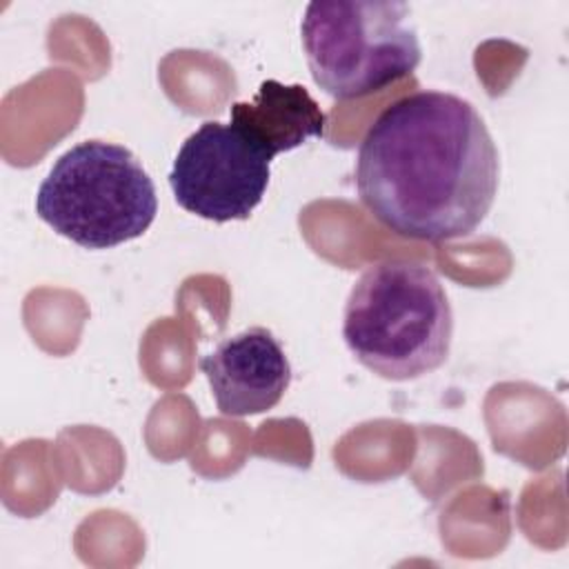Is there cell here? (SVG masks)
<instances>
[{"label":"cell","mask_w":569,"mask_h":569,"mask_svg":"<svg viewBox=\"0 0 569 569\" xmlns=\"http://www.w3.org/2000/svg\"><path fill=\"white\" fill-rule=\"evenodd\" d=\"M271 156L233 122H202L178 149L169 184L176 202L204 220H247L260 204Z\"/></svg>","instance_id":"cell-5"},{"label":"cell","mask_w":569,"mask_h":569,"mask_svg":"<svg viewBox=\"0 0 569 569\" xmlns=\"http://www.w3.org/2000/svg\"><path fill=\"white\" fill-rule=\"evenodd\" d=\"M398 0H313L300 33L313 82L338 100H358L411 76L422 51Z\"/></svg>","instance_id":"cell-4"},{"label":"cell","mask_w":569,"mask_h":569,"mask_svg":"<svg viewBox=\"0 0 569 569\" xmlns=\"http://www.w3.org/2000/svg\"><path fill=\"white\" fill-rule=\"evenodd\" d=\"M500 178L498 149L476 107L445 91H413L385 107L356 156L365 209L389 231L427 242L473 233Z\"/></svg>","instance_id":"cell-1"},{"label":"cell","mask_w":569,"mask_h":569,"mask_svg":"<svg viewBox=\"0 0 569 569\" xmlns=\"http://www.w3.org/2000/svg\"><path fill=\"white\" fill-rule=\"evenodd\" d=\"M231 122L247 131L271 158L322 138L327 116L302 84L264 80L251 102L231 107Z\"/></svg>","instance_id":"cell-7"},{"label":"cell","mask_w":569,"mask_h":569,"mask_svg":"<svg viewBox=\"0 0 569 569\" xmlns=\"http://www.w3.org/2000/svg\"><path fill=\"white\" fill-rule=\"evenodd\" d=\"M453 313L438 276L409 260L367 267L353 282L342 338L353 358L385 380H413L445 365Z\"/></svg>","instance_id":"cell-2"},{"label":"cell","mask_w":569,"mask_h":569,"mask_svg":"<svg viewBox=\"0 0 569 569\" xmlns=\"http://www.w3.org/2000/svg\"><path fill=\"white\" fill-rule=\"evenodd\" d=\"M36 213L80 247L109 249L149 229L158 196L127 147L82 140L53 162L38 189Z\"/></svg>","instance_id":"cell-3"},{"label":"cell","mask_w":569,"mask_h":569,"mask_svg":"<svg viewBox=\"0 0 569 569\" xmlns=\"http://www.w3.org/2000/svg\"><path fill=\"white\" fill-rule=\"evenodd\" d=\"M200 369L220 413L233 418L273 409L291 382L289 358L264 327H249L224 338L200 358Z\"/></svg>","instance_id":"cell-6"}]
</instances>
